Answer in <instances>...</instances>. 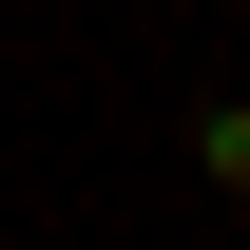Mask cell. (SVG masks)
Returning a JSON list of instances; mask_svg holds the SVG:
<instances>
[{
  "label": "cell",
  "instance_id": "obj_1",
  "mask_svg": "<svg viewBox=\"0 0 250 250\" xmlns=\"http://www.w3.org/2000/svg\"><path fill=\"white\" fill-rule=\"evenodd\" d=\"M192 154H212V192H231V212H250V96H231L212 135H192Z\"/></svg>",
  "mask_w": 250,
  "mask_h": 250
}]
</instances>
